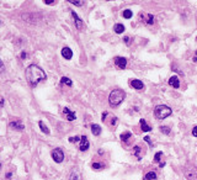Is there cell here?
<instances>
[{"instance_id":"6da1fadb","label":"cell","mask_w":197,"mask_h":180,"mask_svg":"<svg viewBox=\"0 0 197 180\" xmlns=\"http://www.w3.org/2000/svg\"><path fill=\"white\" fill-rule=\"evenodd\" d=\"M25 75H26V80L29 81L31 86H36L38 83L46 80V78H47L43 69L36 66V64H31V66L26 68Z\"/></svg>"},{"instance_id":"7a4b0ae2","label":"cell","mask_w":197,"mask_h":180,"mask_svg":"<svg viewBox=\"0 0 197 180\" xmlns=\"http://www.w3.org/2000/svg\"><path fill=\"white\" fill-rule=\"evenodd\" d=\"M126 98V93L121 89H115L111 91V94L108 95V103L112 107H116L118 106Z\"/></svg>"},{"instance_id":"3957f363","label":"cell","mask_w":197,"mask_h":180,"mask_svg":"<svg viewBox=\"0 0 197 180\" xmlns=\"http://www.w3.org/2000/svg\"><path fill=\"white\" fill-rule=\"evenodd\" d=\"M172 114V110L166 105H158L154 109V115L158 120H164Z\"/></svg>"},{"instance_id":"277c9868","label":"cell","mask_w":197,"mask_h":180,"mask_svg":"<svg viewBox=\"0 0 197 180\" xmlns=\"http://www.w3.org/2000/svg\"><path fill=\"white\" fill-rule=\"evenodd\" d=\"M52 158L56 163H62L64 160V153L61 148H56L52 151Z\"/></svg>"},{"instance_id":"5b68a950","label":"cell","mask_w":197,"mask_h":180,"mask_svg":"<svg viewBox=\"0 0 197 180\" xmlns=\"http://www.w3.org/2000/svg\"><path fill=\"white\" fill-rule=\"evenodd\" d=\"M89 146H90V143L88 141V137H86V136H81L80 137V143H79V149L81 152H85V151L89 149Z\"/></svg>"},{"instance_id":"8992f818","label":"cell","mask_w":197,"mask_h":180,"mask_svg":"<svg viewBox=\"0 0 197 180\" xmlns=\"http://www.w3.org/2000/svg\"><path fill=\"white\" fill-rule=\"evenodd\" d=\"M115 64H116L117 68L125 69L126 66H127V59L123 58V57H116V58H115Z\"/></svg>"},{"instance_id":"52a82bcc","label":"cell","mask_w":197,"mask_h":180,"mask_svg":"<svg viewBox=\"0 0 197 180\" xmlns=\"http://www.w3.org/2000/svg\"><path fill=\"white\" fill-rule=\"evenodd\" d=\"M63 114L65 115L67 120H69V121H74V120L76 118V115L74 111H72V110H69L68 107H64L63 109Z\"/></svg>"},{"instance_id":"ba28073f","label":"cell","mask_w":197,"mask_h":180,"mask_svg":"<svg viewBox=\"0 0 197 180\" xmlns=\"http://www.w3.org/2000/svg\"><path fill=\"white\" fill-rule=\"evenodd\" d=\"M72 16H73V19H74V21H75V26H76V29H78V30H83V27H84V22L79 19V16L76 15V12L72 11Z\"/></svg>"},{"instance_id":"9c48e42d","label":"cell","mask_w":197,"mask_h":180,"mask_svg":"<svg viewBox=\"0 0 197 180\" xmlns=\"http://www.w3.org/2000/svg\"><path fill=\"white\" fill-rule=\"evenodd\" d=\"M130 84H131L132 88H134V89H137V90H140V89H143V88H144V84H143V83H142L140 80H138V79L131 80Z\"/></svg>"},{"instance_id":"30bf717a","label":"cell","mask_w":197,"mask_h":180,"mask_svg":"<svg viewBox=\"0 0 197 180\" xmlns=\"http://www.w3.org/2000/svg\"><path fill=\"white\" fill-rule=\"evenodd\" d=\"M10 127L14 128V130H17V131H22L25 128V126L20 121H11L10 122Z\"/></svg>"},{"instance_id":"8fae6325","label":"cell","mask_w":197,"mask_h":180,"mask_svg":"<svg viewBox=\"0 0 197 180\" xmlns=\"http://www.w3.org/2000/svg\"><path fill=\"white\" fill-rule=\"evenodd\" d=\"M62 56L65 58V59H72V57H73L72 49H70L69 47H64V48L62 49Z\"/></svg>"},{"instance_id":"7c38bea8","label":"cell","mask_w":197,"mask_h":180,"mask_svg":"<svg viewBox=\"0 0 197 180\" xmlns=\"http://www.w3.org/2000/svg\"><path fill=\"white\" fill-rule=\"evenodd\" d=\"M169 85H171L172 88H179L180 86V80L176 75H172L170 79H169Z\"/></svg>"},{"instance_id":"4fadbf2b","label":"cell","mask_w":197,"mask_h":180,"mask_svg":"<svg viewBox=\"0 0 197 180\" xmlns=\"http://www.w3.org/2000/svg\"><path fill=\"white\" fill-rule=\"evenodd\" d=\"M91 131H93V135L95 136H99L100 133H101V127H100V125L97 123H91Z\"/></svg>"},{"instance_id":"5bb4252c","label":"cell","mask_w":197,"mask_h":180,"mask_svg":"<svg viewBox=\"0 0 197 180\" xmlns=\"http://www.w3.org/2000/svg\"><path fill=\"white\" fill-rule=\"evenodd\" d=\"M140 128H142V131H143V132H149V131H152V127L147 125V122H145L144 118L140 120Z\"/></svg>"},{"instance_id":"9a60e30c","label":"cell","mask_w":197,"mask_h":180,"mask_svg":"<svg viewBox=\"0 0 197 180\" xmlns=\"http://www.w3.org/2000/svg\"><path fill=\"white\" fill-rule=\"evenodd\" d=\"M113 30H115V32H116V34L121 35V34H123V32H125V26H123L122 24H116V25H115V27H113Z\"/></svg>"},{"instance_id":"2e32d148","label":"cell","mask_w":197,"mask_h":180,"mask_svg":"<svg viewBox=\"0 0 197 180\" xmlns=\"http://www.w3.org/2000/svg\"><path fill=\"white\" fill-rule=\"evenodd\" d=\"M38 126H40L41 131H42L43 133H46V135H49V128H48L47 126H46L43 121H40V122H38Z\"/></svg>"},{"instance_id":"e0dca14e","label":"cell","mask_w":197,"mask_h":180,"mask_svg":"<svg viewBox=\"0 0 197 180\" xmlns=\"http://www.w3.org/2000/svg\"><path fill=\"white\" fill-rule=\"evenodd\" d=\"M157 179V173L155 172H148L145 174V180H155Z\"/></svg>"},{"instance_id":"ac0fdd59","label":"cell","mask_w":197,"mask_h":180,"mask_svg":"<svg viewBox=\"0 0 197 180\" xmlns=\"http://www.w3.org/2000/svg\"><path fill=\"white\" fill-rule=\"evenodd\" d=\"M61 84H63V85H68V86H72V85H73V81L69 79V78L63 77L62 79H61Z\"/></svg>"},{"instance_id":"d6986e66","label":"cell","mask_w":197,"mask_h":180,"mask_svg":"<svg viewBox=\"0 0 197 180\" xmlns=\"http://www.w3.org/2000/svg\"><path fill=\"white\" fill-rule=\"evenodd\" d=\"M131 135H132L131 132H123L122 135L120 136L121 141H123V142H127V140H128V138H131Z\"/></svg>"},{"instance_id":"ffe728a7","label":"cell","mask_w":197,"mask_h":180,"mask_svg":"<svg viewBox=\"0 0 197 180\" xmlns=\"http://www.w3.org/2000/svg\"><path fill=\"white\" fill-rule=\"evenodd\" d=\"M145 17H147V19L144 20V22H145V24L152 25L153 22H154V16H153V15H150V14H148V15H145Z\"/></svg>"},{"instance_id":"44dd1931","label":"cell","mask_w":197,"mask_h":180,"mask_svg":"<svg viewBox=\"0 0 197 180\" xmlns=\"http://www.w3.org/2000/svg\"><path fill=\"white\" fill-rule=\"evenodd\" d=\"M122 15H123V17H125V19H131L133 14H132V11L130 10V9H126V10L123 11V14H122Z\"/></svg>"},{"instance_id":"7402d4cb","label":"cell","mask_w":197,"mask_h":180,"mask_svg":"<svg viewBox=\"0 0 197 180\" xmlns=\"http://www.w3.org/2000/svg\"><path fill=\"white\" fill-rule=\"evenodd\" d=\"M91 167H93L94 169L99 170V169H102L104 168V163H99V162H95V163L91 164Z\"/></svg>"},{"instance_id":"603a6c76","label":"cell","mask_w":197,"mask_h":180,"mask_svg":"<svg viewBox=\"0 0 197 180\" xmlns=\"http://www.w3.org/2000/svg\"><path fill=\"white\" fill-rule=\"evenodd\" d=\"M69 180H79V174H78L75 170L74 172H72L70 175H69Z\"/></svg>"},{"instance_id":"cb8c5ba5","label":"cell","mask_w":197,"mask_h":180,"mask_svg":"<svg viewBox=\"0 0 197 180\" xmlns=\"http://www.w3.org/2000/svg\"><path fill=\"white\" fill-rule=\"evenodd\" d=\"M160 131H162L164 135H169L170 133V127H166V126H162L160 127Z\"/></svg>"},{"instance_id":"d4e9b609","label":"cell","mask_w":197,"mask_h":180,"mask_svg":"<svg viewBox=\"0 0 197 180\" xmlns=\"http://www.w3.org/2000/svg\"><path fill=\"white\" fill-rule=\"evenodd\" d=\"M69 3H70V4H73V5H78V6L84 5V1H75V0H70Z\"/></svg>"},{"instance_id":"484cf974","label":"cell","mask_w":197,"mask_h":180,"mask_svg":"<svg viewBox=\"0 0 197 180\" xmlns=\"http://www.w3.org/2000/svg\"><path fill=\"white\" fill-rule=\"evenodd\" d=\"M162 155H163L162 152H158V153L155 154V157H154V160H155V162H159V160H160V158H162Z\"/></svg>"},{"instance_id":"4316f807","label":"cell","mask_w":197,"mask_h":180,"mask_svg":"<svg viewBox=\"0 0 197 180\" xmlns=\"http://www.w3.org/2000/svg\"><path fill=\"white\" fill-rule=\"evenodd\" d=\"M78 141H80L79 137H70L69 138V142H78Z\"/></svg>"},{"instance_id":"83f0119b","label":"cell","mask_w":197,"mask_h":180,"mask_svg":"<svg viewBox=\"0 0 197 180\" xmlns=\"http://www.w3.org/2000/svg\"><path fill=\"white\" fill-rule=\"evenodd\" d=\"M5 70V67H4V63H3V61L0 59V72H4Z\"/></svg>"},{"instance_id":"f1b7e54d","label":"cell","mask_w":197,"mask_h":180,"mask_svg":"<svg viewBox=\"0 0 197 180\" xmlns=\"http://www.w3.org/2000/svg\"><path fill=\"white\" fill-rule=\"evenodd\" d=\"M192 135H194L195 137H197V126L194 127V130H192Z\"/></svg>"},{"instance_id":"f546056e","label":"cell","mask_w":197,"mask_h":180,"mask_svg":"<svg viewBox=\"0 0 197 180\" xmlns=\"http://www.w3.org/2000/svg\"><path fill=\"white\" fill-rule=\"evenodd\" d=\"M54 0H44V4H47V5H49V4H53Z\"/></svg>"},{"instance_id":"4dcf8cb0","label":"cell","mask_w":197,"mask_h":180,"mask_svg":"<svg viewBox=\"0 0 197 180\" xmlns=\"http://www.w3.org/2000/svg\"><path fill=\"white\" fill-rule=\"evenodd\" d=\"M26 57H27V56H26V52H21V58H22V59H25Z\"/></svg>"},{"instance_id":"1f68e13d","label":"cell","mask_w":197,"mask_h":180,"mask_svg":"<svg viewBox=\"0 0 197 180\" xmlns=\"http://www.w3.org/2000/svg\"><path fill=\"white\" fill-rule=\"evenodd\" d=\"M107 115H108L107 112H104V114H102V121H105V118H106Z\"/></svg>"},{"instance_id":"d6a6232c","label":"cell","mask_w":197,"mask_h":180,"mask_svg":"<svg viewBox=\"0 0 197 180\" xmlns=\"http://www.w3.org/2000/svg\"><path fill=\"white\" fill-rule=\"evenodd\" d=\"M144 141H145V142H148V143H150V138H149L148 136H147V137L144 138Z\"/></svg>"},{"instance_id":"836d02e7","label":"cell","mask_w":197,"mask_h":180,"mask_svg":"<svg viewBox=\"0 0 197 180\" xmlns=\"http://www.w3.org/2000/svg\"><path fill=\"white\" fill-rule=\"evenodd\" d=\"M125 42H126V43L130 42V37H125Z\"/></svg>"},{"instance_id":"e575fe53","label":"cell","mask_w":197,"mask_h":180,"mask_svg":"<svg viewBox=\"0 0 197 180\" xmlns=\"http://www.w3.org/2000/svg\"><path fill=\"white\" fill-rule=\"evenodd\" d=\"M11 175H12L11 173H6V178H7V179H9V178H11Z\"/></svg>"},{"instance_id":"d590c367","label":"cell","mask_w":197,"mask_h":180,"mask_svg":"<svg viewBox=\"0 0 197 180\" xmlns=\"http://www.w3.org/2000/svg\"><path fill=\"white\" fill-rule=\"evenodd\" d=\"M0 106H4V99L0 100Z\"/></svg>"},{"instance_id":"8d00e7d4","label":"cell","mask_w":197,"mask_h":180,"mask_svg":"<svg viewBox=\"0 0 197 180\" xmlns=\"http://www.w3.org/2000/svg\"><path fill=\"white\" fill-rule=\"evenodd\" d=\"M196 56H197V51H196Z\"/></svg>"},{"instance_id":"74e56055","label":"cell","mask_w":197,"mask_h":180,"mask_svg":"<svg viewBox=\"0 0 197 180\" xmlns=\"http://www.w3.org/2000/svg\"><path fill=\"white\" fill-rule=\"evenodd\" d=\"M0 168H1V164H0Z\"/></svg>"}]
</instances>
